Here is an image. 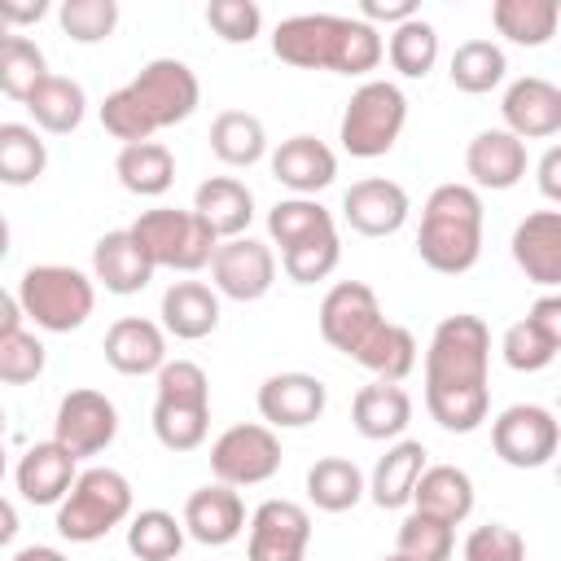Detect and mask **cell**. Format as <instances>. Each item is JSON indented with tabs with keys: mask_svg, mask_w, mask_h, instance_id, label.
<instances>
[{
	"mask_svg": "<svg viewBox=\"0 0 561 561\" xmlns=\"http://www.w3.org/2000/svg\"><path fill=\"white\" fill-rule=\"evenodd\" d=\"M491 329L473 311L438 320L425 346V412L447 434H473L491 412Z\"/></svg>",
	"mask_w": 561,
	"mask_h": 561,
	"instance_id": "cell-1",
	"label": "cell"
},
{
	"mask_svg": "<svg viewBox=\"0 0 561 561\" xmlns=\"http://www.w3.org/2000/svg\"><path fill=\"white\" fill-rule=\"evenodd\" d=\"M272 53L298 70H333V75H368L386 57V39L377 26L342 13H294L272 31Z\"/></svg>",
	"mask_w": 561,
	"mask_h": 561,
	"instance_id": "cell-2",
	"label": "cell"
},
{
	"mask_svg": "<svg viewBox=\"0 0 561 561\" xmlns=\"http://www.w3.org/2000/svg\"><path fill=\"white\" fill-rule=\"evenodd\" d=\"M416 254L438 276H465L482 259V193L469 184H438L421 206Z\"/></svg>",
	"mask_w": 561,
	"mask_h": 561,
	"instance_id": "cell-3",
	"label": "cell"
},
{
	"mask_svg": "<svg viewBox=\"0 0 561 561\" xmlns=\"http://www.w3.org/2000/svg\"><path fill=\"white\" fill-rule=\"evenodd\" d=\"M18 307L44 333H75L96 307V285L70 263H35L18 280Z\"/></svg>",
	"mask_w": 561,
	"mask_h": 561,
	"instance_id": "cell-4",
	"label": "cell"
},
{
	"mask_svg": "<svg viewBox=\"0 0 561 561\" xmlns=\"http://www.w3.org/2000/svg\"><path fill=\"white\" fill-rule=\"evenodd\" d=\"M131 517V482L110 465L83 469L57 504V535L70 543H96Z\"/></svg>",
	"mask_w": 561,
	"mask_h": 561,
	"instance_id": "cell-5",
	"label": "cell"
},
{
	"mask_svg": "<svg viewBox=\"0 0 561 561\" xmlns=\"http://www.w3.org/2000/svg\"><path fill=\"white\" fill-rule=\"evenodd\" d=\"M131 241L140 245V254L149 259V267H171V272H202L210 267V254L219 245V237L193 215V210H180V206H153V210H140L136 224L127 228Z\"/></svg>",
	"mask_w": 561,
	"mask_h": 561,
	"instance_id": "cell-6",
	"label": "cell"
},
{
	"mask_svg": "<svg viewBox=\"0 0 561 561\" xmlns=\"http://www.w3.org/2000/svg\"><path fill=\"white\" fill-rule=\"evenodd\" d=\"M403 123H408V96L399 83L390 79H364L346 110H342V123H337V140L351 158H386L399 136H403Z\"/></svg>",
	"mask_w": 561,
	"mask_h": 561,
	"instance_id": "cell-7",
	"label": "cell"
},
{
	"mask_svg": "<svg viewBox=\"0 0 561 561\" xmlns=\"http://www.w3.org/2000/svg\"><path fill=\"white\" fill-rule=\"evenodd\" d=\"M123 92L131 96V105L140 110V118H145L149 131L175 127V123L193 118L197 105H202V83H197L193 66L180 61V57H153V61H145L140 75L131 83H123Z\"/></svg>",
	"mask_w": 561,
	"mask_h": 561,
	"instance_id": "cell-8",
	"label": "cell"
},
{
	"mask_svg": "<svg viewBox=\"0 0 561 561\" xmlns=\"http://www.w3.org/2000/svg\"><path fill=\"white\" fill-rule=\"evenodd\" d=\"M491 447L508 469H543L561 447V425L543 403H508L491 421Z\"/></svg>",
	"mask_w": 561,
	"mask_h": 561,
	"instance_id": "cell-9",
	"label": "cell"
},
{
	"mask_svg": "<svg viewBox=\"0 0 561 561\" xmlns=\"http://www.w3.org/2000/svg\"><path fill=\"white\" fill-rule=\"evenodd\" d=\"M280 438L276 430H267L263 421H245V425H228L215 443H210V473L224 486H259L280 469Z\"/></svg>",
	"mask_w": 561,
	"mask_h": 561,
	"instance_id": "cell-10",
	"label": "cell"
},
{
	"mask_svg": "<svg viewBox=\"0 0 561 561\" xmlns=\"http://www.w3.org/2000/svg\"><path fill=\"white\" fill-rule=\"evenodd\" d=\"M118 438V408L110 394L79 386L70 394H61L57 416H53V443H61L75 460L105 451Z\"/></svg>",
	"mask_w": 561,
	"mask_h": 561,
	"instance_id": "cell-11",
	"label": "cell"
},
{
	"mask_svg": "<svg viewBox=\"0 0 561 561\" xmlns=\"http://www.w3.org/2000/svg\"><path fill=\"white\" fill-rule=\"evenodd\" d=\"M276 285V254L259 237L219 241L210 254V289L232 302H259Z\"/></svg>",
	"mask_w": 561,
	"mask_h": 561,
	"instance_id": "cell-12",
	"label": "cell"
},
{
	"mask_svg": "<svg viewBox=\"0 0 561 561\" xmlns=\"http://www.w3.org/2000/svg\"><path fill=\"white\" fill-rule=\"evenodd\" d=\"M311 543V513L298 500H263L250 513L245 561H302Z\"/></svg>",
	"mask_w": 561,
	"mask_h": 561,
	"instance_id": "cell-13",
	"label": "cell"
},
{
	"mask_svg": "<svg viewBox=\"0 0 561 561\" xmlns=\"http://www.w3.org/2000/svg\"><path fill=\"white\" fill-rule=\"evenodd\" d=\"M561 351V294H543L530 302L526 320L508 324L500 337V355L513 373H543Z\"/></svg>",
	"mask_w": 561,
	"mask_h": 561,
	"instance_id": "cell-14",
	"label": "cell"
},
{
	"mask_svg": "<svg viewBox=\"0 0 561 561\" xmlns=\"http://www.w3.org/2000/svg\"><path fill=\"white\" fill-rule=\"evenodd\" d=\"M381 302L377 294L364 285V280H337L324 298H320V337L342 351V355H355L359 342L381 324Z\"/></svg>",
	"mask_w": 561,
	"mask_h": 561,
	"instance_id": "cell-15",
	"label": "cell"
},
{
	"mask_svg": "<svg viewBox=\"0 0 561 561\" xmlns=\"http://www.w3.org/2000/svg\"><path fill=\"white\" fill-rule=\"evenodd\" d=\"M254 403H259V416H263L267 430H302V425L324 416L329 390H324V381L316 373H298L294 368V373H272L259 386Z\"/></svg>",
	"mask_w": 561,
	"mask_h": 561,
	"instance_id": "cell-16",
	"label": "cell"
},
{
	"mask_svg": "<svg viewBox=\"0 0 561 561\" xmlns=\"http://www.w3.org/2000/svg\"><path fill=\"white\" fill-rule=\"evenodd\" d=\"M500 118H504V131L517 136L522 145L526 140H548V136L561 131V88L543 75H522L504 88Z\"/></svg>",
	"mask_w": 561,
	"mask_h": 561,
	"instance_id": "cell-17",
	"label": "cell"
},
{
	"mask_svg": "<svg viewBox=\"0 0 561 561\" xmlns=\"http://www.w3.org/2000/svg\"><path fill=\"white\" fill-rule=\"evenodd\" d=\"M408 210H412L408 188L399 180H386V175L355 180L342 193V219L359 237H394L408 224Z\"/></svg>",
	"mask_w": 561,
	"mask_h": 561,
	"instance_id": "cell-18",
	"label": "cell"
},
{
	"mask_svg": "<svg viewBox=\"0 0 561 561\" xmlns=\"http://www.w3.org/2000/svg\"><path fill=\"white\" fill-rule=\"evenodd\" d=\"M267 167H272V180L285 184L294 197H316L320 188H329L337 180V153L324 140L307 136V131L280 140L272 149Z\"/></svg>",
	"mask_w": 561,
	"mask_h": 561,
	"instance_id": "cell-19",
	"label": "cell"
},
{
	"mask_svg": "<svg viewBox=\"0 0 561 561\" xmlns=\"http://www.w3.org/2000/svg\"><path fill=\"white\" fill-rule=\"evenodd\" d=\"M180 526H184L188 539H197V543H206V548H224V543H232V539L245 530V504H241L237 486L206 482V486H197V491L184 500Z\"/></svg>",
	"mask_w": 561,
	"mask_h": 561,
	"instance_id": "cell-20",
	"label": "cell"
},
{
	"mask_svg": "<svg viewBox=\"0 0 561 561\" xmlns=\"http://www.w3.org/2000/svg\"><path fill=\"white\" fill-rule=\"evenodd\" d=\"M465 171H469V188H491V193H508L526 180V145L517 136H508L504 127H486L465 145Z\"/></svg>",
	"mask_w": 561,
	"mask_h": 561,
	"instance_id": "cell-21",
	"label": "cell"
},
{
	"mask_svg": "<svg viewBox=\"0 0 561 561\" xmlns=\"http://www.w3.org/2000/svg\"><path fill=\"white\" fill-rule=\"evenodd\" d=\"M513 263L526 272V280L557 289L561 285V210H530L513 228Z\"/></svg>",
	"mask_w": 561,
	"mask_h": 561,
	"instance_id": "cell-22",
	"label": "cell"
},
{
	"mask_svg": "<svg viewBox=\"0 0 561 561\" xmlns=\"http://www.w3.org/2000/svg\"><path fill=\"white\" fill-rule=\"evenodd\" d=\"M105 364L123 377H149L167 364V333L162 324L145 320V316H118L110 329H105Z\"/></svg>",
	"mask_w": 561,
	"mask_h": 561,
	"instance_id": "cell-23",
	"label": "cell"
},
{
	"mask_svg": "<svg viewBox=\"0 0 561 561\" xmlns=\"http://www.w3.org/2000/svg\"><path fill=\"white\" fill-rule=\"evenodd\" d=\"M351 425L368 443H394L412 425V394L394 381H368L351 399Z\"/></svg>",
	"mask_w": 561,
	"mask_h": 561,
	"instance_id": "cell-24",
	"label": "cell"
},
{
	"mask_svg": "<svg viewBox=\"0 0 561 561\" xmlns=\"http://www.w3.org/2000/svg\"><path fill=\"white\" fill-rule=\"evenodd\" d=\"M75 478H79V460L53 438L26 447L18 469H13V482H18L26 504H61Z\"/></svg>",
	"mask_w": 561,
	"mask_h": 561,
	"instance_id": "cell-25",
	"label": "cell"
},
{
	"mask_svg": "<svg viewBox=\"0 0 561 561\" xmlns=\"http://www.w3.org/2000/svg\"><path fill=\"white\" fill-rule=\"evenodd\" d=\"M425 465H430V451L421 438H394L386 447V456H377L373 473L364 478V495L377 508H403V504H412V486Z\"/></svg>",
	"mask_w": 561,
	"mask_h": 561,
	"instance_id": "cell-26",
	"label": "cell"
},
{
	"mask_svg": "<svg viewBox=\"0 0 561 561\" xmlns=\"http://www.w3.org/2000/svg\"><path fill=\"white\" fill-rule=\"evenodd\" d=\"M188 210H193L219 241H232V237H245V232H250L254 193H250L237 175H210V180L197 184Z\"/></svg>",
	"mask_w": 561,
	"mask_h": 561,
	"instance_id": "cell-27",
	"label": "cell"
},
{
	"mask_svg": "<svg viewBox=\"0 0 561 561\" xmlns=\"http://www.w3.org/2000/svg\"><path fill=\"white\" fill-rule=\"evenodd\" d=\"M162 333L180 342H202L219 329V294L206 280H175L162 294Z\"/></svg>",
	"mask_w": 561,
	"mask_h": 561,
	"instance_id": "cell-28",
	"label": "cell"
},
{
	"mask_svg": "<svg viewBox=\"0 0 561 561\" xmlns=\"http://www.w3.org/2000/svg\"><path fill=\"white\" fill-rule=\"evenodd\" d=\"M149 280H153V267L127 228H114L92 245V285H105V294L127 298V294H140Z\"/></svg>",
	"mask_w": 561,
	"mask_h": 561,
	"instance_id": "cell-29",
	"label": "cell"
},
{
	"mask_svg": "<svg viewBox=\"0 0 561 561\" xmlns=\"http://www.w3.org/2000/svg\"><path fill=\"white\" fill-rule=\"evenodd\" d=\"M412 508L447 526H460L473 513V478L460 465H425L412 486Z\"/></svg>",
	"mask_w": 561,
	"mask_h": 561,
	"instance_id": "cell-30",
	"label": "cell"
},
{
	"mask_svg": "<svg viewBox=\"0 0 561 561\" xmlns=\"http://www.w3.org/2000/svg\"><path fill=\"white\" fill-rule=\"evenodd\" d=\"M26 114H31V127L35 131H48V136H70L83 114H88V92L79 79L70 75H48L35 83V92L22 101Z\"/></svg>",
	"mask_w": 561,
	"mask_h": 561,
	"instance_id": "cell-31",
	"label": "cell"
},
{
	"mask_svg": "<svg viewBox=\"0 0 561 561\" xmlns=\"http://www.w3.org/2000/svg\"><path fill=\"white\" fill-rule=\"evenodd\" d=\"M359 368L373 373V381H403L412 368H416V337L408 324H394V320H381L364 342L359 351L351 355Z\"/></svg>",
	"mask_w": 561,
	"mask_h": 561,
	"instance_id": "cell-32",
	"label": "cell"
},
{
	"mask_svg": "<svg viewBox=\"0 0 561 561\" xmlns=\"http://www.w3.org/2000/svg\"><path fill=\"white\" fill-rule=\"evenodd\" d=\"M114 175L136 197H162L175 184V158H171V149L162 140H136V145L118 149Z\"/></svg>",
	"mask_w": 561,
	"mask_h": 561,
	"instance_id": "cell-33",
	"label": "cell"
},
{
	"mask_svg": "<svg viewBox=\"0 0 561 561\" xmlns=\"http://www.w3.org/2000/svg\"><path fill=\"white\" fill-rule=\"evenodd\" d=\"M210 153L224 167H254L267 158V127L250 110H219L210 123Z\"/></svg>",
	"mask_w": 561,
	"mask_h": 561,
	"instance_id": "cell-34",
	"label": "cell"
},
{
	"mask_svg": "<svg viewBox=\"0 0 561 561\" xmlns=\"http://www.w3.org/2000/svg\"><path fill=\"white\" fill-rule=\"evenodd\" d=\"M557 22H561L557 0H495L491 4V26L517 48H543L557 35Z\"/></svg>",
	"mask_w": 561,
	"mask_h": 561,
	"instance_id": "cell-35",
	"label": "cell"
},
{
	"mask_svg": "<svg viewBox=\"0 0 561 561\" xmlns=\"http://www.w3.org/2000/svg\"><path fill=\"white\" fill-rule=\"evenodd\" d=\"M508 75V57L495 39H465L456 44L451 61H447V79L456 92H469V96H482L491 88H500Z\"/></svg>",
	"mask_w": 561,
	"mask_h": 561,
	"instance_id": "cell-36",
	"label": "cell"
},
{
	"mask_svg": "<svg viewBox=\"0 0 561 561\" xmlns=\"http://www.w3.org/2000/svg\"><path fill=\"white\" fill-rule=\"evenodd\" d=\"M307 500L320 513H346L364 500V473L346 456H320L307 469Z\"/></svg>",
	"mask_w": 561,
	"mask_h": 561,
	"instance_id": "cell-37",
	"label": "cell"
},
{
	"mask_svg": "<svg viewBox=\"0 0 561 561\" xmlns=\"http://www.w3.org/2000/svg\"><path fill=\"white\" fill-rule=\"evenodd\" d=\"M153 438L184 456V451H197L210 434V403H188V399H153Z\"/></svg>",
	"mask_w": 561,
	"mask_h": 561,
	"instance_id": "cell-38",
	"label": "cell"
},
{
	"mask_svg": "<svg viewBox=\"0 0 561 561\" xmlns=\"http://www.w3.org/2000/svg\"><path fill=\"white\" fill-rule=\"evenodd\" d=\"M48 145L31 123H0V184L26 188L44 175Z\"/></svg>",
	"mask_w": 561,
	"mask_h": 561,
	"instance_id": "cell-39",
	"label": "cell"
},
{
	"mask_svg": "<svg viewBox=\"0 0 561 561\" xmlns=\"http://www.w3.org/2000/svg\"><path fill=\"white\" fill-rule=\"evenodd\" d=\"M184 526L167 508H140L127 517V552L136 561H180L184 548Z\"/></svg>",
	"mask_w": 561,
	"mask_h": 561,
	"instance_id": "cell-40",
	"label": "cell"
},
{
	"mask_svg": "<svg viewBox=\"0 0 561 561\" xmlns=\"http://www.w3.org/2000/svg\"><path fill=\"white\" fill-rule=\"evenodd\" d=\"M386 57L403 79H425L438 66V31H434V22H425L416 13V18L399 22V26H390Z\"/></svg>",
	"mask_w": 561,
	"mask_h": 561,
	"instance_id": "cell-41",
	"label": "cell"
},
{
	"mask_svg": "<svg viewBox=\"0 0 561 561\" xmlns=\"http://www.w3.org/2000/svg\"><path fill=\"white\" fill-rule=\"evenodd\" d=\"M48 57L31 35H4L0 39V92L9 101H26L39 79H48Z\"/></svg>",
	"mask_w": 561,
	"mask_h": 561,
	"instance_id": "cell-42",
	"label": "cell"
},
{
	"mask_svg": "<svg viewBox=\"0 0 561 561\" xmlns=\"http://www.w3.org/2000/svg\"><path fill=\"white\" fill-rule=\"evenodd\" d=\"M329 228H337L333 224V210L320 206L316 197H280L267 210V237L280 250H289V245H298V241H307L316 232H329Z\"/></svg>",
	"mask_w": 561,
	"mask_h": 561,
	"instance_id": "cell-43",
	"label": "cell"
},
{
	"mask_svg": "<svg viewBox=\"0 0 561 561\" xmlns=\"http://www.w3.org/2000/svg\"><path fill=\"white\" fill-rule=\"evenodd\" d=\"M394 552L408 557V561H451V552H456V526H447V522L412 508L399 522Z\"/></svg>",
	"mask_w": 561,
	"mask_h": 561,
	"instance_id": "cell-44",
	"label": "cell"
},
{
	"mask_svg": "<svg viewBox=\"0 0 561 561\" xmlns=\"http://www.w3.org/2000/svg\"><path fill=\"white\" fill-rule=\"evenodd\" d=\"M342 263V237L337 228L329 232H316L289 250H280V272L294 280V285H316L324 276H333V267Z\"/></svg>",
	"mask_w": 561,
	"mask_h": 561,
	"instance_id": "cell-45",
	"label": "cell"
},
{
	"mask_svg": "<svg viewBox=\"0 0 561 561\" xmlns=\"http://www.w3.org/2000/svg\"><path fill=\"white\" fill-rule=\"evenodd\" d=\"M57 22L75 44H101L118 26V0H61Z\"/></svg>",
	"mask_w": 561,
	"mask_h": 561,
	"instance_id": "cell-46",
	"label": "cell"
},
{
	"mask_svg": "<svg viewBox=\"0 0 561 561\" xmlns=\"http://www.w3.org/2000/svg\"><path fill=\"white\" fill-rule=\"evenodd\" d=\"M48 364L44 342L31 329H9L0 333V386H31Z\"/></svg>",
	"mask_w": 561,
	"mask_h": 561,
	"instance_id": "cell-47",
	"label": "cell"
},
{
	"mask_svg": "<svg viewBox=\"0 0 561 561\" xmlns=\"http://www.w3.org/2000/svg\"><path fill=\"white\" fill-rule=\"evenodd\" d=\"M206 26L224 44H250L263 31V9L254 0H210L206 4Z\"/></svg>",
	"mask_w": 561,
	"mask_h": 561,
	"instance_id": "cell-48",
	"label": "cell"
},
{
	"mask_svg": "<svg viewBox=\"0 0 561 561\" xmlns=\"http://www.w3.org/2000/svg\"><path fill=\"white\" fill-rule=\"evenodd\" d=\"M465 561H526V539L504 522L473 526L465 539Z\"/></svg>",
	"mask_w": 561,
	"mask_h": 561,
	"instance_id": "cell-49",
	"label": "cell"
},
{
	"mask_svg": "<svg viewBox=\"0 0 561 561\" xmlns=\"http://www.w3.org/2000/svg\"><path fill=\"white\" fill-rule=\"evenodd\" d=\"M158 399H188V403H210V377L197 359H167L158 373Z\"/></svg>",
	"mask_w": 561,
	"mask_h": 561,
	"instance_id": "cell-50",
	"label": "cell"
},
{
	"mask_svg": "<svg viewBox=\"0 0 561 561\" xmlns=\"http://www.w3.org/2000/svg\"><path fill=\"white\" fill-rule=\"evenodd\" d=\"M416 13H421L416 0H364L359 4V22H368V26H399Z\"/></svg>",
	"mask_w": 561,
	"mask_h": 561,
	"instance_id": "cell-51",
	"label": "cell"
},
{
	"mask_svg": "<svg viewBox=\"0 0 561 561\" xmlns=\"http://www.w3.org/2000/svg\"><path fill=\"white\" fill-rule=\"evenodd\" d=\"M44 13H48V0H0V18H4L9 31L35 26Z\"/></svg>",
	"mask_w": 561,
	"mask_h": 561,
	"instance_id": "cell-52",
	"label": "cell"
},
{
	"mask_svg": "<svg viewBox=\"0 0 561 561\" xmlns=\"http://www.w3.org/2000/svg\"><path fill=\"white\" fill-rule=\"evenodd\" d=\"M535 175H539V193H543L548 202H561V149H557V145H548V153L539 158Z\"/></svg>",
	"mask_w": 561,
	"mask_h": 561,
	"instance_id": "cell-53",
	"label": "cell"
},
{
	"mask_svg": "<svg viewBox=\"0 0 561 561\" xmlns=\"http://www.w3.org/2000/svg\"><path fill=\"white\" fill-rule=\"evenodd\" d=\"M18 530H22V522H18V508L0 495V548H9L13 539H18Z\"/></svg>",
	"mask_w": 561,
	"mask_h": 561,
	"instance_id": "cell-54",
	"label": "cell"
},
{
	"mask_svg": "<svg viewBox=\"0 0 561 561\" xmlns=\"http://www.w3.org/2000/svg\"><path fill=\"white\" fill-rule=\"evenodd\" d=\"M18 324H22V307H18V294L0 289V333H9V329H18Z\"/></svg>",
	"mask_w": 561,
	"mask_h": 561,
	"instance_id": "cell-55",
	"label": "cell"
},
{
	"mask_svg": "<svg viewBox=\"0 0 561 561\" xmlns=\"http://www.w3.org/2000/svg\"><path fill=\"white\" fill-rule=\"evenodd\" d=\"M13 561H70L61 548H48V543H31V548H18Z\"/></svg>",
	"mask_w": 561,
	"mask_h": 561,
	"instance_id": "cell-56",
	"label": "cell"
},
{
	"mask_svg": "<svg viewBox=\"0 0 561 561\" xmlns=\"http://www.w3.org/2000/svg\"><path fill=\"white\" fill-rule=\"evenodd\" d=\"M9 245H13V232H9V219L0 215V263L9 259Z\"/></svg>",
	"mask_w": 561,
	"mask_h": 561,
	"instance_id": "cell-57",
	"label": "cell"
},
{
	"mask_svg": "<svg viewBox=\"0 0 561 561\" xmlns=\"http://www.w3.org/2000/svg\"><path fill=\"white\" fill-rule=\"evenodd\" d=\"M4 473H9V460H4V438H0V482H4Z\"/></svg>",
	"mask_w": 561,
	"mask_h": 561,
	"instance_id": "cell-58",
	"label": "cell"
},
{
	"mask_svg": "<svg viewBox=\"0 0 561 561\" xmlns=\"http://www.w3.org/2000/svg\"><path fill=\"white\" fill-rule=\"evenodd\" d=\"M4 35H13V31H9V26H4V18H0V39H4Z\"/></svg>",
	"mask_w": 561,
	"mask_h": 561,
	"instance_id": "cell-59",
	"label": "cell"
},
{
	"mask_svg": "<svg viewBox=\"0 0 561 561\" xmlns=\"http://www.w3.org/2000/svg\"><path fill=\"white\" fill-rule=\"evenodd\" d=\"M381 561H408V557H399V552H390V557H381Z\"/></svg>",
	"mask_w": 561,
	"mask_h": 561,
	"instance_id": "cell-60",
	"label": "cell"
},
{
	"mask_svg": "<svg viewBox=\"0 0 561 561\" xmlns=\"http://www.w3.org/2000/svg\"><path fill=\"white\" fill-rule=\"evenodd\" d=\"M0 438H4V408H0Z\"/></svg>",
	"mask_w": 561,
	"mask_h": 561,
	"instance_id": "cell-61",
	"label": "cell"
}]
</instances>
